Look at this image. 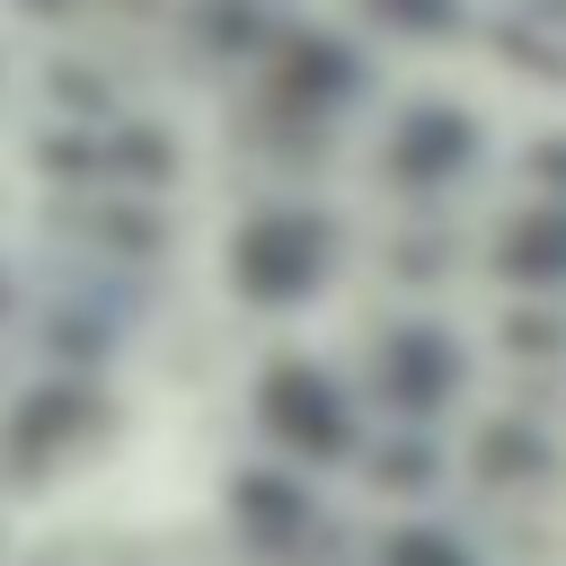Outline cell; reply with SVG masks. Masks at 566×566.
Masks as SVG:
<instances>
[{
    "label": "cell",
    "mask_w": 566,
    "mask_h": 566,
    "mask_svg": "<svg viewBox=\"0 0 566 566\" xmlns=\"http://www.w3.org/2000/svg\"><path fill=\"white\" fill-rule=\"evenodd\" d=\"M478 115H460L451 97H416V106H398L389 115V150H380V168L407 186V195H442L451 177H469L478 168Z\"/></svg>",
    "instance_id": "1"
},
{
    "label": "cell",
    "mask_w": 566,
    "mask_h": 566,
    "mask_svg": "<svg viewBox=\"0 0 566 566\" xmlns=\"http://www.w3.org/2000/svg\"><path fill=\"white\" fill-rule=\"evenodd\" d=\"M495 265L522 283V292H566V203H531L513 212V230L495 239Z\"/></svg>",
    "instance_id": "2"
}]
</instances>
